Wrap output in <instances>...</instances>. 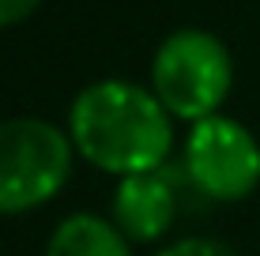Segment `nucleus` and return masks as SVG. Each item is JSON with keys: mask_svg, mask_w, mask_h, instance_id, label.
Instances as JSON below:
<instances>
[{"mask_svg": "<svg viewBox=\"0 0 260 256\" xmlns=\"http://www.w3.org/2000/svg\"><path fill=\"white\" fill-rule=\"evenodd\" d=\"M68 136L91 166L128 177L166 162L174 125L155 91H143L128 79H98L72 102Z\"/></svg>", "mask_w": 260, "mask_h": 256, "instance_id": "obj_1", "label": "nucleus"}, {"mask_svg": "<svg viewBox=\"0 0 260 256\" xmlns=\"http://www.w3.org/2000/svg\"><path fill=\"white\" fill-rule=\"evenodd\" d=\"M234 83V60L226 46L208 30H177L158 46L151 60V91L170 117L204 121L215 117Z\"/></svg>", "mask_w": 260, "mask_h": 256, "instance_id": "obj_2", "label": "nucleus"}, {"mask_svg": "<svg viewBox=\"0 0 260 256\" xmlns=\"http://www.w3.org/2000/svg\"><path fill=\"white\" fill-rule=\"evenodd\" d=\"M72 136L38 117L0 121V215L42 207L72 173Z\"/></svg>", "mask_w": 260, "mask_h": 256, "instance_id": "obj_3", "label": "nucleus"}, {"mask_svg": "<svg viewBox=\"0 0 260 256\" xmlns=\"http://www.w3.org/2000/svg\"><path fill=\"white\" fill-rule=\"evenodd\" d=\"M185 177L208 200H245L260 185V143L234 117H204L185 139Z\"/></svg>", "mask_w": 260, "mask_h": 256, "instance_id": "obj_4", "label": "nucleus"}, {"mask_svg": "<svg viewBox=\"0 0 260 256\" xmlns=\"http://www.w3.org/2000/svg\"><path fill=\"white\" fill-rule=\"evenodd\" d=\"M177 215V185L174 177L158 170H143L121 177L113 192V223L128 241H155L170 230Z\"/></svg>", "mask_w": 260, "mask_h": 256, "instance_id": "obj_5", "label": "nucleus"}, {"mask_svg": "<svg viewBox=\"0 0 260 256\" xmlns=\"http://www.w3.org/2000/svg\"><path fill=\"white\" fill-rule=\"evenodd\" d=\"M46 256H132L128 237L117 230V223H106L102 215H68L53 230Z\"/></svg>", "mask_w": 260, "mask_h": 256, "instance_id": "obj_6", "label": "nucleus"}, {"mask_svg": "<svg viewBox=\"0 0 260 256\" xmlns=\"http://www.w3.org/2000/svg\"><path fill=\"white\" fill-rule=\"evenodd\" d=\"M158 256H238V252L215 237H181V241L166 245Z\"/></svg>", "mask_w": 260, "mask_h": 256, "instance_id": "obj_7", "label": "nucleus"}, {"mask_svg": "<svg viewBox=\"0 0 260 256\" xmlns=\"http://www.w3.org/2000/svg\"><path fill=\"white\" fill-rule=\"evenodd\" d=\"M42 0H0V26H12V23H23L26 15L38 8Z\"/></svg>", "mask_w": 260, "mask_h": 256, "instance_id": "obj_8", "label": "nucleus"}]
</instances>
